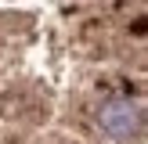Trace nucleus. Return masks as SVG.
I'll use <instances>...</instances> for the list:
<instances>
[{
	"instance_id": "f257e3e1",
	"label": "nucleus",
	"mask_w": 148,
	"mask_h": 144,
	"mask_svg": "<svg viewBox=\"0 0 148 144\" xmlns=\"http://www.w3.org/2000/svg\"><path fill=\"white\" fill-rule=\"evenodd\" d=\"M0 144H148V0H0Z\"/></svg>"
}]
</instances>
